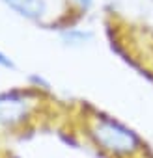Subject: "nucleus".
<instances>
[{
  "label": "nucleus",
  "instance_id": "nucleus-3",
  "mask_svg": "<svg viewBox=\"0 0 153 158\" xmlns=\"http://www.w3.org/2000/svg\"><path fill=\"white\" fill-rule=\"evenodd\" d=\"M4 2L26 19H39L47 11L45 0H4Z\"/></svg>",
  "mask_w": 153,
  "mask_h": 158
},
{
  "label": "nucleus",
  "instance_id": "nucleus-1",
  "mask_svg": "<svg viewBox=\"0 0 153 158\" xmlns=\"http://www.w3.org/2000/svg\"><path fill=\"white\" fill-rule=\"evenodd\" d=\"M88 134L101 151L118 158L134 156L142 151V139L136 136V132L108 115H97Z\"/></svg>",
  "mask_w": 153,
  "mask_h": 158
},
{
  "label": "nucleus",
  "instance_id": "nucleus-2",
  "mask_svg": "<svg viewBox=\"0 0 153 158\" xmlns=\"http://www.w3.org/2000/svg\"><path fill=\"white\" fill-rule=\"evenodd\" d=\"M32 110V101L23 91L0 93V127L11 128L21 125Z\"/></svg>",
  "mask_w": 153,
  "mask_h": 158
},
{
  "label": "nucleus",
  "instance_id": "nucleus-5",
  "mask_svg": "<svg viewBox=\"0 0 153 158\" xmlns=\"http://www.w3.org/2000/svg\"><path fill=\"white\" fill-rule=\"evenodd\" d=\"M0 65H2V67H6V69H11L13 67V61L6 56V54H2V52H0Z\"/></svg>",
  "mask_w": 153,
  "mask_h": 158
},
{
  "label": "nucleus",
  "instance_id": "nucleus-4",
  "mask_svg": "<svg viewBox=\"0 0 153 158\" xmlns=\"http://www.w3.org/2000/svg\"><path fill=\"white\" fill-rule=\"evenodd\" d=\"M94 34L88 32V30H76V28H69L65 32H62V39L65 45H71V47H81V45H86L88 41H92Z\"/></svg>",
  "mask_w": 153,
  "mask_h": 158
},
{
  "label": "nucleus",
  "instance_id": "nucleus-6",
  "mask_svg": "<svg viewBox=\"0 0 153 158\" xmlns=\"http://www.w3.org/2000/svg\"><path fill=\"white\" fill-rule=\"evenodd\" d=\"M76 2H79V4H81L82 8H88V6L92 4V0H76Z\"/></svg>",
  "mask_w": 153,
  "mask_h": 158
}]
</instances>
